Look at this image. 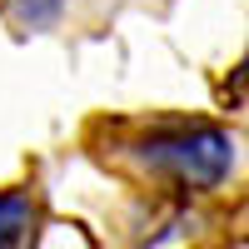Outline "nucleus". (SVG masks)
I'll use <instances>...</instances> for the list:
<instances>
[{
	"label": "nucleus",
	"instance_id": "f257e3e1",
	"mask_svg": "<svg viewBox=\"0 0 249 249\" xmlns=\"http://www.w3.org/2000/svg\"><path fill=\"white\" fill-rule=\"evenodd\" d=\"M140 160L150 170L170 175L175 184L210 190L234 170V135L219 130V124H204V120H175L140 140Z\"/></svg>",
	"mask_w": 249,
	"mask_h": 249
},
{
	"label": "nucleus",
	"instance_id": "f03ea898",
	"mask_svg": "<svg viewBox=\"0 0 249 249\" xmlns=\"http://www.w3.org/2000/svg\"><path fill=\"white\" fill-rule=\"evenodd\" d=\"M30 230H35V195L25 190L0 195V249H25Z\"/></svg>",
	"mask_w": 249,
	"mask_h": 249
},
{
	"label": "nucleus",
	"instance_id": "7ed1b4c3",
	"mask_svg": "<svg viewBox=\"0 0 249 249\" xmlns=\"http://www.w3.org/2000/svg\"><path fill=\"white\" fill-rule=\"evenodd\" d=\"M55 10H60V0H15V15H20V25H30V30L50 25V20H55Z\"/></svg>",
	"mask_w": 249,
	"mask_h": 249
}]
</instances>
